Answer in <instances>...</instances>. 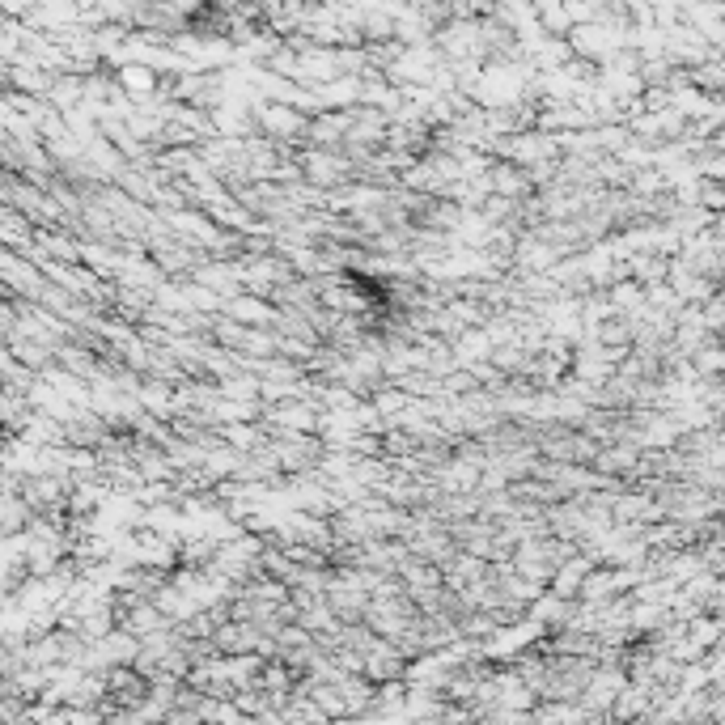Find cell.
Wrapping results in <instances>:
<instances>
[{
    "instance_id": "obj_1",
    "label": "cell",
    "mask_w": 725,
    "mask_h": 725,
    "mask_svg": "<svg viewBox=\"0 0 725 725\" xmlns=\"http://www.w3.org/2000/svg\"><path fill=\"white\" fill-rule=\"evenodd\" d=\"M119 90L128 94V102H149L153 94H157V81H162V73H157L153 64H140V60H123L119 64Z\"/></svg>"
}]
</instances>
